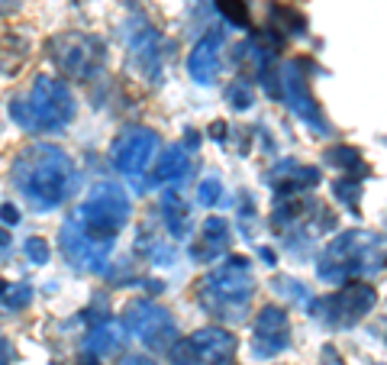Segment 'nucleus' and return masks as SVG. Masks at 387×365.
Instances as JSON below:
<instances>
[{
    "label": "nucleus",
    "instance_id": "1",
    "mask_svg": "<svg viewBox=\"0 0 387 365\" xmlns=\"http://www.w3.org/2000/svg\"><path fill=\"white\" fill-rule=\"evenodd\" d=\"M133 204L129 194L116 181H97L91 194L84 197L81 207L62 226V252L74 269L81 272H100L110 265L116 236L129 223Z\"/></svg>",
    "mask_w": 387,
    "mask_h": 365
},
{
    "label": "nucleus",
    "instance_id": "2",
    "mask_svg": "<svg viewBox=\"0 0 387 365\" xmlns=\"http://www.w3.org/2000/svg\"><path fill=\"white\" fill-rule=\"evenodd\" d=\"M13 184L32 210H55L81 188V172L71 155L52 142H32L13 159Z\"/></svg>",
    "mask_w": 387,
    "mask_h": 365
},
{
    "label": "nucleus",
    "instance_id": "3",
    "mask_svg": "<svg viewBox=\"0 0 387 365\" xmlns=\"http://www.w3.org/2000/svg\"><path fill=\"white\" fill-rule=\"evenodd\" d=\"M74 94L62 78L39 75L32 81L30 94L13 97L10 117L26 133H65V126L74 117Z\"/></svg>",
    "mask_w": 387,
    "mask_h": 365
},
{
    "label": "nucleus",
    "instance_id": "4",
    "mask_svg": "<svg viewBox=\"0 0 387 365\" xmlns=\"http://www.w3.org/2000/svg\"><path fill=\"white\" fill-rule=\"evenodd\" d=\"M252 294H255V275H252V262L245 256H230L197 281L200 307L223 320H245Z\"/></svg>",
    "mask_w": 387,
    "mask_h": 365
},
{
    "label": "nucleus",
    "instance_id": "5",
    "mask_svg": "<svg viewBox=\"0 0 387 365\" xmlns=\"http://www.w3.org/2000/svg\"><path fill=\"white\" fill-rule=\"evenodd\" d=\"M381 236H365L362 230L342 233L326 246L323 258H320V278L329 285H342L349 275H375L381 272Z\"/></svg>",
    "mask_w": 387,
    "mask_h": 365
},
{
    "label": "nucleus",
    "instance_id": "6",
    "mask_svg": "<svg viewBox=\"0 0 387 365\" xmlns=\"http://www.w3.org/2000/svg\"><path fill=\"white\" fill-rule=\"evenodd\" d=\"M377 304V291L365 281H349L342 288L335 291V294H326L323 301L310 304L313 313L326 327H333V330H346V327H355L362 317L375 311Z\"/></svg>",
    "mask_w": 387,
    "mask_h": 365
},
{
    "label": "nucleus",
    "instance_id": "7",
    "mask_svg": "<svg viewBox=\"0 0 387 365\" xmlns=\"http://www.w3.org/2000/svg\"><path fill=\"white\" fill-rule=\"evenodd\" d=\"M52 58L58 62L68 78L78 81H91V78L104 68L107 49L97 36H84V32H65L52 39Z\"/></svg>",
    "mask_w": 387,
    "mask_h": 365
},
{
    "label": "nucleus",
    "instance_id": "8",
    "mask_svg": "<svg viewBox=\"0 0 387 365\" xmlns=\"http://www.w3.org/2000/svg\"><path fill=\"white\" fill-rule=\"evenodd\" d=\"M123 330L136 336L152 349V353H168V346L178 340V327L165 307L152 301H133L123 313Z\"/></svg>",
    "mask_w": 387,
    "mask_h": 365
},
{
    "label": "nucleus",
    "instance_id": "9",
    "mask_svg": "<svg viewBox=\"0 0 387 365\" xmlns=\"http://www.w3.org/2000/svg\"><path fill=\"white\" fill-rule=\"evenodd\" d=\"M158 152V133L148 126H129L110 146L113 168L123 175H142Z\"/></svg>",
    "mask_w": 387,
    "mask_h": 365
},
{
    "label": "nucleus",
    "instance_id": "10",
    "mask_svg": "<svg viewBox=\"0 0 387 365\" xmlns=\"http://www.w3.org/2000/svg\"><path fill=\"white\" fill-rule=\"evenodd\" d=\"M281 94L287 100V107L297 113V120H304L307 126H313L316 133H329V123L320 113V104H316L313 91H310V85H307V78L297 62H287L281 68Z\"/></svg>",
    "mask_w": 387,
    "mask_h": 365
},
{
    "label": "nucleus",
    "instance_id": "11",
    "mask_svg": "<svg viewBox=\"0 0 387 365\" xmlns=\"http://www.w3.org/2000/svg\"><path fill=\"white\" fill-rule=\"evenodd\" d=\"M287 346H291V320H287V311L268 304V307L258 311L255 327H252V353L258 355V359H274Z\"/></svg>",
    "mask_w": 387,
    "mask_h": 365
},
{
    "label": "nucleus",
    "instance_id": "12",
    "mask_svg": "<svg viewBox=\"0 0 387 365\" xmlns=\"http://www.w3.org/2000/svg\"><path fill=\"white\" fill-rule=\"evenodd\" d=\"M190 346H194V355H197L200 365H230L236 359V336L223 327H203L194 336H188Z\"/></svg>",
    "mask_w": 387,
    "mask_h": 365
},
{
    "label": "nucleus",
    "instance_id": "13",
    "mask_svg": "<svg viewBox=\"0 0 387 365\" xmlns=\"http://www.w3.org/2000/svg\"><path fill=\"white\" fill-rule=\"evenodd\" d=\"M220 45H223V32L210 30L188 58V71L197 85H213L217 81V71H220Z\"/></svg>",
    "mask_w": 387,
    "mask_h": 365
},
{
    "label": "nucleus",
    "instance_id": "14",
    "mask_svg": "<svg viewBox=\"0 0 387 365\" xmlns=\"http://www.w3.org/2000/svg\"><path fill=\"white\" fill-rule=\"evenodd\" d=\"M129 62L139 68V75H146L148 81H158L162 75V62H165V52H162V36L155 30H142L129 45Z\"/></svg>",
    "mask_w": 387,
    "mask_h": 365
},
{
    "label": "nucleus",
    "instance_id": "15",
    "mask_svg": "<svg viewBox=\"0 0 387 365\" xmlns=\"http://www.w3.org/2000/svg\"><path fill=\"white\" fill-rule=\"evenodd\" d=\"M232 243L230 223L223 217H207L203 220V236H200L197 246H190V256L197 262H210V258H220V252H226Z\"/></svg>",
    "mask_w": 387,
    "mask_h": 365
},
{
    "label": "nucleus",
    "instance_id": "16",
    "mask_svg": "<svg viewBox=\"0 0 387 365\" xmlns=\"http://www.w3.org/2000/svg\"><path fill=\"white\" fill-rule=\"evenodd\" d=\"M123 333H126L123 323H120V327H116L113 320L97 323L94 330L87 333V340H84V349L94 353V355H116L120 349H123V340H126Z\"/></svg>",
    "mask_w": 387,
    "mask_h": 365
},
{
    "label": "nucleus",
    "instance_id": "17",
    "mask_svg": "<svg viewBox=\"0 0 387 365\" xmlns=\"http://www.w3.org/2000/svg\"><path fill=\"white\" fill-rule=\"evenodd\" d=\"M190 172V159L184 146H168L162 152V159L155 165V175H152V184H162V181H181L184 175Z\"/></svg>",
    "mask_w": 387,
    "mask_h": 365
},
{
    "label": "nucleus",
    "instance_id": "18",
    "mask_svg": "<svg viewBox=\"0 0 387 365\" xmlns=\"http://www.w3.org/2000/svg\"><path fill=\"white\" fill-rule=\"evenodd\" d=\"M162 214H165L168 233H171L175 239H184L190 233V207L184 204L175 191L165 194V201H162Z\"/></svg>",
    "mask_w": 387,
    "mask_h": 365
},
{
    "label": "nucleus",
    "instance_id": "19",
    "mask_svg": "<svg viewBox=\"0 0 387 365\" xmlns=\"http://www.w3.org/2000/svg\"><path fill=\"white\" fill-rule=\"evenodd\" d=\"M333 194L342 201V204H349L352 210H358V201H362V181L339 178V181H333Z\"/></svg>",
    "mask_w": 387,
    "mask_h": 365
},
{
    "label": "nucleus",
    "instance_id": "20",
    "mask_svg": "<svg viewBox=\"0 0 387 365\" xmlns=\"http://www.w3.org/2000/svg\"><path fill=\"white\" fill-rule=\"evenodd\" d=\"M139 252L152 256V262H158V265H171V262H175V249L165 246V243H158L155 236H146V243L139 239Z\"/></svg>",
    "mask_w": 387,
    "mask_h": 365
},
{
    "label": "nucleus",
    "instance_id": "21",
    "mask_svg": "<svg viewBox=\"0 0 387 365\" xmlns=\"http://www.w3.org/2000/svg\"><path fill=\"white\" fill-rule=\"evenodd\" d=\"M252 100H255V97H252V87L245 85V81H232L230 87H226V104H230L232 110H249L252 107Z\"/></svg>",
    "mask_w": 387,
    "mask_h": 365
},
{
    "label": "nucleus",
    "instance_id": "22",
    "mask_svg": "<svg viewBox=\"0 0 387 365\" xmlns=\"http://www.w3.org/2000/svg\"><path fill=\"white\" fill-rule=\"evenodd\" d=\"M326 162H329V165H342V168H362L358 152L349 149V146H333V149L326 152Z\"/></svg>",
    "mask_w": 387,
    "mask_h": 365
},
{
    "label": "nucleus",
    "instance_id": "23",
    "mask_svg": "<svg viewBox=\"0 0 387 365\" xmlns=\"http://www.w3.org/2000/svg\"><path fill=\"white\" fill-rule=\"evenodd\" d=\"M223 197V184L220 178H207V181H200L197 188V204L200 207H217Z\"/></svg>",
    "mask_w": 387,
    "mask_h": 365
},
{
    "label": "nucleus",
    "instance_id": "24",
    "mask_svg": "<svg viewBox=\"0 0 387 365\" xmlns=\"http://www.w3.org/2000/svg\"><path fill=\"white\" fill-rule=\"evenodd\" d=\"M26 256H30V262H36V265H45L49 258H52V249H49V243L45 239H39V236H32V239H26Z\"/></svg>",
    "mask_w": 387,
    "mask_h": 365
},
{
    "label": "nucleus",
    "instance_id": "25",
    "mask_svg": "<svg viewBox=\"0 0 387 365\" xmlns=\"http://www.w3.org/2000/svg\"><path fill=\"white\" fill-rule=\"evenodd\" d=\"M3 301H7V307L20 311V307H26V304L32 301V288L30 285H16V288H10L7 294H3Z\"/></svg>",
    "mask_w": 387,
    "mask_h": 365
},
{
    "label": "nucleus",
    "instance_id": "26",
    "mask_svg": "<svg viewBox=\"0 0 387 365\" xmlns=\"http://www.w3.org/2000/svg\"><path fill=\"white\" fill-rule=\"evenodd\" d=\"M274 288L281 291V294H287V298H294V301H310V294H307V288L300 285V281H291V278H278L274 281Z\"/></svg>",
    "mask_w": 387,
    "mask_h": 365
},
{
    "label": "nucleus",
    "instance_id": "27",
    "mask_svg": "<svg viewBox=\"0 0 387 365\" xmlns=\"http://www.w3.org/2000/svg\"><path fill=\"white\" fill-rule=\"evenodd\" d=\"M220 3V10L230 16V23H236V26H249V16H245V7H242L239 0H217Z\"/></svg>",
    "mask_w": 387,
    "mask_h": 365
},
{
    "label": "nucleus",
    "instance_id": "28",
    "mask_svg": "<svg viewBox=\"0 0 387 365\" xmlns=\"http://www.w3.org/2000/svg\"><path fill=\"white\" fill-rule=\"evenodd\" d=\"M13 359H16V353H13V346H10V340L0 333V365H10Z\"/></svg>",
    "mask_w": 387,
    "mask_h": 365
},
{
    "label": "nucleus",
    "instance_id": "29",
    "mask_svg": "<svg viewBox=\"0 0 387 365\" xmlns=\"http://www.w3.org/2000/svg\"><path fill=\"white\" fill-rule=\"evenodd\" d=\"M0 220H3L7 226H16V223H20V210H16L13 204H3V207H0Z\"/></svg>",
    "mask_w": 387,
    "mask_h": 365
},
{
    "label": "nucleus",
    "instance_id": "30",
    "mask_svg": "<svg viewBox=\"0 0 387 365\" xmlns=\"http://www.w3.org/2000/svg\"><path fill=\"white\" fill-rule=\"evenodd\" d=\"M123 365H158L152 355H126Z\"/></svg>",
    "mask_w": 387,
    "mask_h": 365
},
{
    "label": "nucleus",
    "instance_id": "31",
    "mask_svg": "<svg viewBox=\"0 0 387 365\" xmlns=\"http://www.w3.org/2000/svg\"><path fill=\"white\" fill-rule=\"evenodd\" d=\"M210 136H213V140H226V123H213V126H210Z\"/></svg>",
    "mask_w": 387,
    "mask_h": 365
},
{
    "label": "nucleus",
    "instance_id": "32",
    "mask_svg": "<svg viewBox=\"0 0 387 365\" xmlns=\"http://www.w3.org/2000/svg\"><path fill=\"white\" fill-rule=\"evenodd\" d=\"M258 256H262V262H268V265H274V262H278V256H274V252H272V249H258Z\"/></svg>",
    "mask_w": 387,
    "mask_h": 365
},
{
    "label": "nucleus",
    "instance_id": "33",
    "mask_svg": "<svg viewBox=\"0 0 387 365\" xmlns=\"http://www.w3.org/2000/svg\"><path fill=\"white\" fill-rule=\"evenodd\" d=\"M10 246V233H7V230H0V249H7Z\"/></svg>",
    "mask_w": 387,
    "mask_h": 365
},
{
    "label": "nucleus",
    "instance_id": "34",
    "mask_svg": "<svg viewBox=\"0 0 387 365\" xmlns=\"http://www.w3.org/2000/svg\"><path fill=\"white\" fill-rule=\"evenodd\" d=\"M171 365H190V362H171Z\"/></svg>",
    "mask_w": 387,
    "mask_h": 365
},
{
    "label": "nucleus",
    "instance_id": "35",
    "mask_svg": "<svg viewBox=\"0 0 387 365\" xmlns=\"http://www.w3.org/2000/svg\"><path fill=\"white\" fill-rule=\"evenodd\" d=\"M87 365H91V362H87Z\"/></svg>",
    "mask_w": 387,
    "mask_h": 365
}]
</instances>
